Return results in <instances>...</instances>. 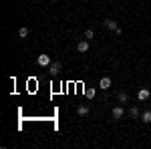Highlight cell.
I'll return each instance as SVG.
<instances>
[{"mask_svg": "<svg viewBox=\"0 0 151 149\" xmlns=\"http://www.w3.org/2000/svg\"><path fill=\"white\" fill-rule=\"evenodd\" d=\"M36 63H38L40 67H48V65H50V57H48V55H38Z\"/></svg>", "mask_w": 151, "mask_h": 149, "instance_id": "cell-1", "label": "cell"}, {"mask_svg": "<svg viewBox=\"0 0 151 149\" xmlns=\"http://www.w3.org/2000/svg\"><path fill=\"white\" fill-rule=\"evenodd\" d=\"M48 71H50V75H52V77H55V75H58V71H60V63H58V60L50 63V65H48Z\"/></svg>", "mask_w": 151, "mask_h": 149, "instance_id": "cell-2", "label": "cell"}, {"mask_svg": "<svg viewBox=\"0 0 151 149\" xmlns=\"http://www.w3.org/2000/svg\"><path fill=\"white\" fill-rule=\"evenodd\" d=\"M123 115H125V109H123V107H115V109L111 111V117H113V119H121Z\"/></svg>", "mask_w": 151, "mask_h": 149, "instance_id": "cell-3", "label": "cell"}, {"mask_svg": "<svg viewBox=\"0 0 151 149\" xmlns=\"http://www.w3.org/2000/svg\"><path fill=\"white\" fill-rule=\"evenodd\" d=\"M77 50L79 53H87L89 50V40H79L77 42Z\"/></svg>", "mask_w": 151, "mask_h": 149, "instance_id": "cell-4", "label": "cell"}, {"mask_svg": "<svg viewBox=\"0 0 151 149\" xmlns=\"http://www.w3.org/2000/svg\"><path fill=\"white\" fill-rule=\"evenodd\" d=\"M149 89H141L139 93H137V99H139V101H147V99H149Z\"/></svg>", "mask_w": 151, "mask_h": 149, "instance_id": "cell-5", "label": "cell"}, {"mask_svg": "<svg viewBox=\"0 0 151 149\" xmlns=\"http://www.w3.org/2000/svg\"><path fill=\"white\" fill-rule=\"evenodd\" d=\"M99 87H101V89H105V91H107V89H109V87H111V79H109V77H103V79L99 81Z\"/></svg>", "mask_w": 151, "mask_h": 149, "instance_id": "cell-6", "label": "cell"}, {"mask_svg": "<svg viewBox=\"0 0 151 149\" xmlns=\"http://www.w3.org/2000/svg\"><path fill=\"white\" fill-rule=\"evenodd\" d=\"M105 26H107L109 30H117V28H119V26H117V22L113 20V18H107V20H105Z\"/></svg>", "mask_w": 151, "mask_h": 149, "instance_id": "cell-7", "label": "cell"}, {"mask_svg": "<svg viewBox=\"0 0 151 149\" xmlns=\"http://www.w3.org/2000/svg\"><path fill=\"white\" fill-rule=\"evenodd\" d=\"M77 113L81 115V117H87V115H89V107H87V105H79V107H77Z\"/></svg>", "mask_w": 151, "mask_h": 149, "instance_id": "cell-8", "label": "cell"}, {"mask_svg": "<svg viewBox=\"0 0 151 149\" xmlns=\"http://www.w3.org/2000/svg\"><path fill=\"white\" fill-rule=\"evenodd\" d=\"M95 95H97L95 89H91V87H87V89H85V97H87V99H95Z\"/></svg>", "mask_w": 151, "mask_h": 149, "instance_id": "cell-9", "label": "cell"}, {"mask_svg": "<svg viewBox=\"0 0 151 149\" xmlns=\"http://www.w3.org/2000/svg\"><path fill=\"white\" fill-rule=\"evenodd\" d=\"M141 121L143 123H151V111H143L141 113Z\"/></svg>", "mask_w": 151, "mask_h": 149, "instance_id": "cell-10", "label": "cell"}, {"mask_svg": "<svg viewBox=\"0 0 151 149\" xmlns=\"http://www.w3.org/2000/svg\"><path fill=\"white\" fill-rule=\"evenodd\" d=\"M129 115H131L133 119H137V117H139V107H135V105H133V107L129 109Z\"/></svg>", "mask_w": 151, "mask_h": 149, "instance_id": "cell-11", "label": "cell"}, {"mask_svg": "<svg viewBox=\"0 0 151 149\" xmlns=\"http://www.w3.org/2000/svg\"><path fill=\"white\" fill-rule=\"evenodd\" d=\"M117 99H119L121 103H127V101H129V95H127V93H119V95H117Z\"/></svg>", "mask_w": 151, "mask_h": 149, "instance_id": "cell-12", "label": "cell"}, {"mask_svg": "<svg viewBox=\"0 0 151 149\" xmlns=\"http://www.w3.org/2000/svg\"><path fill=\"white\" fill-rule=\"evenodd\" d=\"M18 36H20V38H26V36H28V28H20V30H18Z\"/></svg>", "mask_w": 151, "mask_h": 149, "instance_id": "cell-13", "label": "cell"}, {"mask_svg": "<svg viewBox=\"0 0 151 149\" xmlns=\"http://www.w3.org/2000/svg\"><path fill=\"white\" fill-rule=\"evenodd\" d=\"M85 38H93V30H91V28L85 30Z\"/></svg>", "mask_w": 151, "mask_h": 149, "instance_id": "cell-14", "label": "cell"}]
</instances>
